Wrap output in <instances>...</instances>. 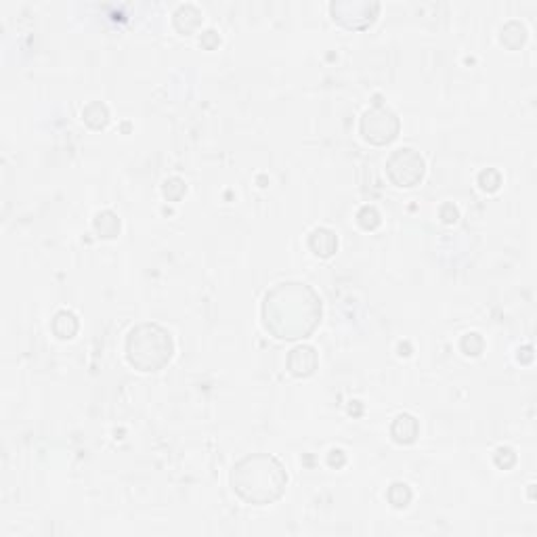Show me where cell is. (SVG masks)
Returning <instances> with one entry per match:
<instances>
[{
    "label": "cell",
    "mask_w": 537,
    "mask_h": 537,
    "mask_svg": "<svg viewBox=\"0 0 537 537\" xmlns=\"http://www.w3.org/2000/svg\"><path fill=\"white\" fill-rule=\"evenodd\" d=\"M309 248L319 259H330V256H334V252L338 248V237L332 229L317 227L309 235Z\"/></svg>",
    "instance_id": "ba28073f"
},
{
    "label": "cell",
    "mask_w": 537,
    "mask_h": 537,
    "mask_svg": "<svg viewBox=\"0 0 537 537\" xmlns=\"http://www.w3.org/2000/svg\"><path fill=\"white\" fill-rule=\"evenodd\" d=\"M345 462H347V455H345L342 449H332V451H330V455H327V464H330V466L340 468V466H345Z\"/></svg>",
    "instance_id": "7402d4cb"
},
{
    "label": "cell",
    "mask_w": 537,
    "mask_h": 537,
    "mask_svg": "<svg viewBox=\"0 0 537 537\" xmlns=\"http://www.w3.org/2000/svg\"><path fill=\"white\" fill-rule=\"evenodd\" d=\"M479 185H481V189L483 191H497L499 189V185H501V175L495 170V168H487V170H483L481 175H479Z\"/></svg>",
    "instance_id": "d6986e66"
},
{
    "label": "cell",
    "mask_w": 537,
    "mask_h": 537,
    "mask_svg": "<svg viewBox=\"0 0 537 537\" xmlns=\"http://www.w3.org/2000/svg\"><path fill=\"white\" fill-rule=\"evenodd\" d=\"M126 361L139 371H160L175 355V340L170 332L153 321L134 325L126 336Z\"/></svg>",
    "instance_id": "3957f363"
},
{
    "label": "cell",
    "mask_w": 537,
    "mask_h": 537,
    "mask_svg": "<svg viewBox=\"0 0 537 537\" xmlns=\"http://www.w3.org/2000/svg\"><path fill=\"white\" fill-rule=\"evenodd\" d=\"M418 433H420V426H418V420H416L411 413H399V416L393 420L391 437H393L395 443H399V445H411V443L418 439Z\"/></svg>",
    "instance_id": "9c48e42d"
},
{
    "label": "cell",
    "mask_w": 537,
    "mask_h": 537,
    "mask_svg": "<svg viewBox=\"0 0 537 537\" xmlns=\"http://www.w3.org/2000/svg\"><path fill=\"white\" fill-rule=\"evenodd\" d=\"M357 223L365 231H374L380 224V212L374 206H363L357 212Z\"/></svg>",
    "instance_id": "ac0fdd59"
},
{
    "label": "cell",
    "mask_w": 537,
    "mask_h": 537,
    "mask_svg": "<svg viewBox=\"0 0 537 537\" xmlns=\"http://www.w3.org/2000/svg\"><path fill=\"white\" fill-rule=\"evenodd\" d=\"M231 487L250 506H268L286 493L288 472L275 455L250 453L233 466Z\"/></svg>",
    "instance_id": "7a4b0ae2"
},
{
    "label": "cell",
    "mask_w": 537,
    "mask_h": 537,
    "mask_svg": "<svg viewBox=\"0 0 537 537\" xmlns=\"http://www.w3.org/2000/svg\"><path fill=\"white\" fill-rule=\"evenodd\" d=\"M50 330L59 340H72L78 334L80 323H78V317L72 311H59L50 321Z\"/></svg>",
    "instance_id": "8fae6325"
},
{
    "label": "cell",
    "mask_w": 537,
    "mask_h": 537,
    "mask_svg": "<svg viewBox=\"0 0 537 537\" xmlns=\"http://www.w3.org/2000/svg\"><path fill=\"white\" fill-rule=\"evenodd\" d=\"M286 365L292 376L309 378V376H313L317 365H319V355L311 345H298L288 353Z\"/></svg>",
    "instance_id": "52a82bcc"
},
{
    "label": "cell",
    "mask_w": 537,
    "mask_h": 537,
    "mask_svg": "<svg viewBox=\"0 0 537 537\" xmlns=\"http://www.w3.org/2000/svg\"><path fill=\"white\" fill-rule=\"evenodd\" d=\"M319 294L303 281H281L263 298V325L277 340H305L321 321Z\"/></svg>",
    "instance_id": "6da1fadb"
},
{
    "label": "cell",
    "mask_w": 537,
    "mask_h": 537,
    "mask_svg": "<svg viewBox=\"0 0 537 537\" xmlns=\"http://www.w3.org/2000/svg\"><path fill=\"white\" fill-rule=\"evenodd\" d=\"M162 193L168 202H179L180 197L187 193V185L180 177H170V179L164 180L162 185Z\"/></svg>",
    "instance_id": "e0dca14e"
},
{
    "label": "cell",
    "mask_w": 537,
    "mask_h": 537,
    "mask_svg": "<svg viewBox=\"0 0 537 537\" xmlns=\"http://www.w3.org/2000/svg\"><path fill=\"white\" fill-rule=\"evenodd\" d=\"M460 349H462V353L468 355V357H479V355L483 353V349H485V340L481 338V334L470 332V334L462 336Z\"/></svg>",
    "instance_id": "2e32d148"
},
{
    "label": "cell",
    "mask_w": 537,
    "mask_h": 537,
    "mask_svg": "<svg viewBox=\"0 0 537 537\" xmlns=\"http://www.w3.org/2000/svg\"><path fill=\"white\" fill-rule=\"evenodd\" d=\"M493 460H495V464H497L499 468L508 470V468H512V466L516 464V453H514V449L512 448H497Z\"/></svg>",
    "instance_id": "ffe728a7"
},
{
    "label": "cell",
    "mask_w": 537,
    "mask_h": 537,
    "mask_svg": "<svg viewBox=\"0 0 537 537\" xmlns=\"http://www.w3.org/2000/svg\"><path fill=\"white\" fill-rule=\"evenodd\" d=\"M92 224H94V231H97L101 237H105V239H114V237H118V233H120V219H118V215L112 212V210L99 212V215L94 217Z\"/></svg>",
    "instance_id": "5bb4252c"
},
{
    "label": "cell",
    "mask_w": 537,
    "mask_h": 537,
    "mask_svg": "<svg viewBox=\"0 0 537 537\" xmlns=\"http://www.w3.org/2000/svg\"><path fill=\"white\" fill-rule=\"evenodd\" d=\"M411 497H413V492H411V487H409L407 483L397 481V483H393V485L389 487V501H391L395 508H407L409 501H411Z\"/></svg>",
    "instance_id": "9a60e30c"
},
{
    "label": "cell",
    "mask_w": 537,
    "mask_h": 537,
    "mask_svg": "<svg viewBox=\"0 0 537 537\" xmlns=\"http://www.w3.org/2000/svg\"><path fill=\"white\" fill-rule=\"evenodd\" d=\"M499 40H501V45L506 46V48L516 50V48H521V46L525 45V40H527V28H525L521 21L512 19V21H508V23L501 28Z\"/></svg>",
    "instance_id": "4fadbf2b"
},
{
    "label": "cell",
    "mask_w": 537,
    "mask_h": 537,
    "mask_svg": "<svg viewBox=\"0 0 537 537\" xmlns=\"http://www.w3.org/2000/svg\"><path fill=\"white\" fill-rule=\"evenodd\" d=\"M330 11L334 21L347 30H365L378 17L380 4L374 0H334Z\"/></svg>",
    "instance_id": "8992f818"
},
{
    "label": "cell",
    "mask_w": 537,
    "mask_h": 537,
    "mask_svg": "<svg viewBox=\"0 0 537 537\" xmlns=\"http://www.w3.org/2000/svg\"><path fill=\"white\" fill-rule=\"evenodd\" d=\"M424 158L411 147L395 149L386 160V175L397 187H416L424 179Z\"/></svg>",
    "instance_id": "5b68a950"
},
{
    "label": "cell",
    "mask_w": 537,
    "mask_h": 537,
    "mask_svg": "<svg viewBox=\"0 0 537 537\" xmlns=\"http://www.w3.org/2000/svg\"><path fill=\"white\" fill-rule=\"evenodd\" d=\"M399 131H401V122L397 114L391 107H386L378 94L374 105L363 112L361 122H359V133L369 145L382 147V145L393 143L399 136Z\"/></svg>",
    "instance_id": "277c9868"
},
{
    "label": "cell",
    "mask_w": 537,
    "mask_h": 537,
    "mask_svg": "<svg viewBox=\"0 0 537 537\" xmlns=\"http://www.w3.org/2000/svg\"><path fill=\"white\" fill-rule=\"evenodd\" d=\"M441 219H443L448 224L457 221V210H455V206H453V204H445V206L441 208Z\"/></svg>",
    "instance_id": "603a6c76"
},
{
    "label": "cell",
    "mask_w": 537,
    "mask_h": 537,
    "mask_svg": "<svg viewBox=\"0 0 537 537\" xmlns=\"http://www.w3.org/2000/svg\"><path fill=\"white\" fill-rule=\"evenodd\" d=\"M173 23H175L177 32L189 36V34L197 32V28L202 26V11L195 4H180L173 15Z\"/></svg>",
    "instance_id": "30bf717a"
},
{
    "label": "cell",
    "mask_w": 537,
    "mask_h": 537,
    "mask_svg": "<svg viewBox=\"0 0 537 537\" xmlns=\"http://www.w3.org/2000/svg\"><path fill=\"white\" fill-rule=\"evenodd\" d=\"M82 120L92 131H101L109 124V109L101 101H92L82 109Z\"/></svg>",
    "instance_id": "7c38bea8"
},
{
    "label": "cell",
    "mask_w": 537,
    "mask_h": 537,
    "mask_svg": "<svg viewBox=\"0 0 537 537\" xmlns=\"http://www.w3.org/2000/svg\"><path fill=\"white\" fill-rule=\"evenodd\" d=\"M200 43H202L204 48L212 50V48H217V46L221 45V36L217 34V30H206V32L200 36Z\"/></svg>",
    "instance_id": "44dd1931"
}]
</instances>
